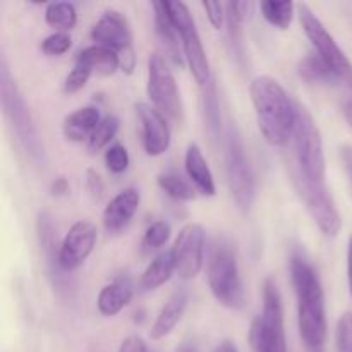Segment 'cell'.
Listing matches in <instances>:
<instances>
[{
  "instance_id": "cell-1",
  "label": "cell",
  "mask_w": 352,
  "mask_h": 352,
  "mask_svg": "<svg viewBox=\"0 0 352 352\" xmlns=\"http://www.w3.org/2000/svg\"><path fill=\"white\" fill-rule=\"evenodd\" d=\"M291 277L298 296L299 333L308 351L323 349L327 339L325 294L313 265L302 254H292Z\"/></svg>"
},
{
  "instance_id": "cell-2",
  "label": "cell",
  "mask_w": 352,
  "mask_h": 352,
  "mask_svg": "<svg viewBox=\"0 0 352 352\" xmlns=\"http://www.w3.org/2000/svg\"><path fill=\"white\" fill-rule=\"evenodd\" d=\"M251 102L258 127L272 146H284L294 134L298 103L272 76H258L251 82Z\"/></svg>"
},
{
  "instance_id": "cell-3",
  "label": "cell",
  "mask_w": 352,
  "mask_h": 352,
  "mask_svg": "<svg viewBox=\"0 0 352 352\" xmlns=\"http://www.w3.org/2000/svg\"><path fill=\"white\" fill-rule=\"evenodd\" d=\"M0 98H2L3 116L9 120L10 129L16 134L21 146L24 148V151L34 162H43L45 151L40 134H38L36 126H34L30 109H28L26 102H24L23 93L17 88L16 79L10 76L9 67H7V62L3 57L2 62H0Z\"/></svg>"
},
{
  "instance_id": "cell-4",
  "label": "cell",
  "mask_w": 352,
  "mask_h": 352,
  "mask_svg": "<svg viewBox=\"0 0 352 352\" xmlns=\"http://www.w3.org/2000/svg\"><path fill=\"white\" fill-rule=\"evenodd\" d=\"M210 291L222 306L241 309L244 306V284L234 248L226 241H217L212 248L206 268Z\"/></svg>"
},
{
  "instance_id": "cell-5",
  "label": "cell",
  "mask_w": 352,
  "mask_h": 352,
  "mask_svg": "<svg viewBox=\"0 0 352 352\" xmlns=\"http://www.w3.org/2000/svg\"><path fill=\"white\" fill-rule=\"evenodd\" d=\"M250 344L253 352H287L280 291L272 278L263 284V311L251 323Z\"/></svg>"
},
{
  "instance_id": "cell-6",
  "label": "cell",
  "mask_w": 352,
  "mask_h": 352,
  "mask_svg": "<svg viewBox=\"0 0 352 352\" xmlns=\"http://www.w3.org/2000/svg\"><path fill=\"white\" fill-rule=\"evenodd\" d=\"M292 140H294L298 170L309 181L325 184L327 164L322 133H320L311 113L302 105H298V110H296V126Z\"/></svg>"
},
{
  "instance_id": "cell-7",
  "label": "cell",
  "mask_w": 352,
  "mask_h": 352,
  "mask_svg": "<svg viewBox=\"0 0 352 352\" xmlns=\"http://www.w3.org/2000/svg\"><path fill=\"white\" fill-rule=\"evenodd\" d=\"M226 172L227 184L237 208L243 213H250L256 196V184L243 138L234 122L229 124L226 133Z\"/></svg>"
},
{
  "instance_id": "cell-8",
  "label": "cell",
  "mask_w": 352,
  "mask_h": 352,
  "mask_svg": "<svg viewBox=\"0 0 352 352\" xmlns=\"http://www.w3.org/2000/svg\"><path fill=\"white\" fill-rule=\"evenodd\" d=\"M298 12L302 30H305L306 36L313 43V47L316 48L318 57L325 62L327 67L337 78V81L342 82L352 91V64L347 55L344 54L342 48L337 45L336 38L327 31V28L316 17V14L309 9V6L299 3Z\"/></svg>"
},
{
  "instance_id": "cell-9",
  "label": "cell",
  "mask_w": 352,
  "mask_h": 352,
  "mask_svg": "<svg viewBox=\"0 0 352 352\" xmlns=\"http://www.w3.org/2000/svg\"><path fill=\"white\" fill-rule=\"evenodd\" d=\"M291 181L294 184L298 196L306 205V210L315 220L318 229L325 234L327 237H336L342 229V217L337 210L336 201L329 192L327 184L309 181L308 177L298 170L296 165L291 168Z\"/></svg>"
},
{
  "instance_id": "cell-10",
  "label": "cell",
  "mask_w": 352,
  "mask_h": 352,
  "mask_svg": "<svg viewBox=\"0 0 352 352\" xmlns=\"http://www.w3.org/2000/svg\"><path fill=\"white\" fill-rule=\"evenodd\" d=\"M165 7H167L172 24H174L179 36H181L182 54H184V60L188 62L189 71H191L195 81L201 88H205L210 79H212V74H210L208 57H206L205 47H203L201 38H199L198 30H196L195 19H192L186 3L165 2Z\"/></svg>"
},
{
  "instance_id": "cell-11",
  "label": "cell",
  "mask_w": 352,
  "mask_h": 352,
  "mask_svg": "<svg viewBox=\"0 0 352 352\" xmlns=\"http://www.w3.org/2000/svg\"><path fill=\"white\" fill-rule=\"evenodd\" d=\"M91 40L95 41V45H102V47L116 52L120 60V71L126 74H133L134 65H136V55H134L129 23L124 14L113 9L105 10L93 26Z\"/></svg>"
},
{
  "instance_id": "cell-12",
  "label": "cell",
  "mask_w": 352,
  "mask_h": 352,
  "mask_svg": "<svg viewBox=\"0 0 352 352\" xmlns=\"http://www.w3.org/2000/svg\"><path fill=\"white\" fill-rule=\"evenodd\" d=\"M146 91L151 100V105L158 112H162L174 122H182L184 110H182L181 93H179L174 74L160 54H151L148 58Z\"/></svg>"
},
{
  "instance_id": "cell-13",
  "label": "cell",
  "mask_w": 352,
  "mask_h": 352,
  "mask_svg": "<svg viewBox=\"0 0 352 352\" xmlns=\"http://www.w3.org/2000/svg\"><path fill=\"white\" fill-rule=\"evenodd\" d=\"M170 251L179 277L184 280L195 278L201 272L205 260V229L199 223L184 226Z\"/></svg>"
},
{
  "instance_id": "cell-14",
  "label": "cell",
  "mask_w": 352,
  "mask_h": 352,
  "mask_svg": "<svg viewBox=\"0 0 352 352\" xmlns=\"http://www.w3.org/2000/svg\"><path fill=\"white\" fill-rule=\"evenodd\" d=\"M98 230L88 220H79L69 229L58 250V263L64 272H72L81 267L91 254L96 244Z\"/></svg>"
},
{
  "instance_id": "cell-15",
  "label": "cell",
  "mask_w": 352,
  "mask_h": 352,
  "mask_svg": "<svg viewBox=\"0 0 352 352\" xmlns=\"http://www.w3.org/2000/svg\"><path fill=\"white\" fill-rule=\"evenodd\" d=\"M136 116L141 124V134H143V146L146 155L158 157L164 155L170 146V127L167 119L162 112H158L150 103H136Z\"/></svg>"
},
{
  "instance_id": "cell-16",
  "label": "cell",
  "mask_w": 352,
  "mask_h": 352,
  "mask_svg": "<svg viewBox=\"0 0 352 352\" xmlns=\"http://www.w3.org/2000/svg\"><path fill=\"white\" fill-rule=\"evenodd\" d=\"M141 196L136 189L127 188L120 191L103 210V226L109 232H119L133 220L140 208Z\"/></svg>"
},
{
  "instance_id": "cell-17",
  "label": "cell",
  "mask_w": 352,
  "mask_h": 352,
  "mask_svg": "<svg viewBox=\"0 0 352 352\" xmlns=\"http://www.w3.org/2000/svg\"><path fill=\"white\" fill-rule=\"evenodd\" d=\"M189 296L188 291L184 289H177L174 294L168 298V301L165 302L164 308L158 313L157 320H155L153 327L150 330V337L153 340H160L164 337H167L172 330L177 327V323L181 322L182 316H184L186 308H188Z\"/></svg>"
},
{
  "instance_id": "cell-18",
  "label": "cell",
  "mask_w": 352,
  "mask_h": 352,
  "mask_svg": "<svg viewBox=\"0 0 352 352\" xmlns=\"http://www.w3.org/2000/svg\"><path fill=\"white\" fill-rule=\"evenodd\" d=\"M103 117L100 116V110L96 107H81V109L74 110V112L65 117L64 124H62V131H64V136L69 141L81 143V141H88L91 138L93 131L98 127Z\"/></svg>"
},
{
  "instance_id": "cell-19",
  "label": "cell",
  "mask_w": 352,
  "mask_h": 352,
  "mask_svg": "<svg viewBox=\"0 0 352 352\" xmlns=\"http://www.w3.org/2000/svg\"><path fill=\"white\" fill-rule=\"evenodd\" d=\"M76 65L88 71L89 74L112 76L117 69H120V60L116 52L102 45H91L81 50L76 57Z\"/></svg>"
},
{
  "instance_id": "cell-20",
  "label": "cell",
  "mask_w": 352,
  "mask_h": 352,
  "mask_svg": "<svg viewBox=\"0 0 352 352\" xmlns=\"http://www.w3.org/2000/svg\"><path fill=\"white\" fill-rule=\"evenodd\" d=\"M186 174H188L189 181L195 184L201 195L213 196L215 195V181H213V174L210 170L208 164H206L205 157L201 153V148L196 143H191L186 150Z\"/></svg>"
},
{
  "instance_id": "cell-21",
  "label": "cell",
  "mask_w": 352,
  "mask_h": 352,
  "mask_svg": "<svg viewBox=\"0 0 352 352\" xmlns=\"http://www.w3.org/2000/svg\"><path fill=\"white\" fill-rule=\"evenodd\" d=\"M133 299V285L127 278H117L100 291L96 306L103 316H116Z\"/></svg>"
},
{
  "instance_id": "cell-22",
  "label": "cell",
  "mask_w": 352,
  "mask_h": 352,
  "mask_svg": "<svg viewBox=\"0 0 352 352\" xmlns=\"http://www.w3.org/2000/svg\"><path fill=\"white\" fill-rule=\"evenodd\" d=\"M151 7H153V19L158 38L162 40L165 50L168 52V55H170L172 62L177 65H182V55L181 50H179V43H181V41H179V33L177 30H175L174 24H172L170 16H168L167 12V7H165V2H153Z\"/></svg>"
},
{
  "instance_id": "cell-23",
  "label": "cell",
  "mask_w": 352,
  "mask_h": 352,
  "mask_svg": "<svg viewBox=\"0 0 352 352\" xmlns=\"http://www.w3.org/2000/svg\"><path fill=\"white\" fill-rule=\"evenodd\" d=\"M174 272L175 263L174 256H172V251H165V253L158 254V256L148 265L146 270L141 275V285H143L146 291H155V289L162 287L165 282L170 280Z\"/></svg>"
},
{
  "instance_id": "cell-24",
  "label": "cell",
  "mask_w": 352,
  "mask_h": 352,
  "mask_svg": "<svg viewBox=\"0 0 352 352\" xmlns=\"http://www.w3.org/2000/svg\"><path fill=\"white\" fill-rule=\"evenodd\" d=\"M203 117H205L206 129H208L210 136L213 140H219L220 131H222V116H220V102H219V91H217V85L213 78L210 79L208 85L203 88Z\"/></svg>"
},
{
  "instance_id": "cell-25",
  "label": "cell",
  "mask_w": 352,
  "mask_h": 352,
  "mask_svg": "<svg viewBox=\"0 0 352 352\" xmlns=\"http://www.w3.org/2000/svg\"><path fill=\"white\" fill-rule=\"evenodd\" d=\"M298 74L302 81L309 85H329V82L337 81L336 76L318 55H306L305 58H301L298 65Z\"/></svg>"
},
{
  "instance_id": "cell-26",
  "label": "cell",
  "mask_w": 352,
  "mask_h": 352,
  "mask_svg": "<svg viewBox=\"0 0 352 352\" xmlns=\"http://www.w3.org/2000/svg\"><path fill=\"white\" fill-rule=\"evenodd\" d=\"M45 21L54 30L67 33L78 23V12L76 7L69 2H52L45 9Z\"/></svg>"
},
{
  "instance_id": "cell-27",
  "label": "cell",
  "mask_w": 352,
  "mask_h": 352,
  "mask_svg": "<svg viewBox=\"0 0 352 352\" xmlns=\"http://www.w3.org/2000/svg\"><path fill=\"white\" fill-rule=\"evenodd\" d=\"M294 6L292 2H274V0H263L260 3V10L268 24L278 30H287L294 17Z\"/></svg>"
},
{
  "instance_id": "cell-28",
  "label": "cell",
  "mask_w": 352,
  "mask_h": 352,
  "mask_svg": "<svg viewBox=\"0 0 352 352\" xmlns=\"http://www.w3.org/2000/svg\"><path fill=\"white\" fill-rule=\"evenodd\" d=\"M158 186L162 188V191H165L177 201H191L196 198V189L174 172H165V174L158 175Z\"/></svg>"
},
{
  "instance_id": "cell-29",
  "label": "cell",
  "mask_w": 352,
  "mask_h": 352,
  "mask_svg": "<svg viewBox=\"0 0 352 352\" xmlns=\"http://www.w3.org/2000/svg\"><path fill=\"white\" fill-rule=\"evenodd\" d=\"M117 131H119V119L116 116H105L88 140V148L91 151H100L116 138Z\"/></svg>"
},
{
  "instance_id": "cell-30",
  "label": "cell",
  "mask_w": 352,
  "mask_h": 352,
  "mask_svg": "<svg viewBox=\"0 0 352 352\" xmlns=\"http://www.w3.org/2000/svg\"><path fill=\"white\" fill-rule=\"evenodd\" d=\"M170 237V226L167 222H155L146 229L143 237V246L146 250H158L164 246Z\"/></svg>"
},
{
  "instance_id": "cell-31",
  "label": "cell",
  "mask_w": 352,
  "mask_h": 352,
  "mask_svg": "<svg viewBox=\"0 0 352 352\" xmlns=\"http://www.w3.org/2000/svg\"><path fill=\"white\" fill-rule=\"evenodd\" d=\"M105 165L112 174H122L129 167V153L122 144H112L105 151Z\"/></svg>"
},
{
  "instance_id": "cell-32",
  "label": "cell",
  "mask_w": 352,
  "mask_h": 352,
  "mask_svg": "<svg viewBox=\"0 0 352 352\" xmlns=\"http://www.w3.org/2000/svg\"><path fill=\"white\" fill-rule=\"evenodd\" d=\"M337 352H352V313L347 311L337 322L336 330Z\"/></svg>"
},
{
  "instance_id": "cell-33",
  "label": "cell",
  "mask_w": 352,
  "mask_h": 352,
  "mask_svg": "<svg viewBox=\"0 0 352 352\" xmlns=\"http://www.w3.org/2000/svg\"><path fill=\"white\" fill-rule=\"evenodd\" d=\"M72 40L69 36V33H60V31H55L54 34L45 38L41 41V52L50 57H57V55H64L65 52L71 48Z\"/></svg>"
},
{
  "instance_id": "cell-34",
  "label": "cell",
  "mask_w": 352,
  "mask_h": 352,
  "mask_svg": "<svg viewBox=\"0 0 352 352\" xmlns=\"http://www.w3.org/2000/svg\"><path fill=\"white\" fill-rule=\"evenodd\" d=\"M89 76L91 74H89L88 71H85L82 67L74 65V69L69 72L67 78H65V81H64V93L71 95V93H76V91H79V89L85 88L86 82H88V79H89Z\"/></svg>"
},
{
  "instance_id": "cell-35",
  "label": "cell",
  "mask_w": 352,
  "mask_h": 352,
  "mask_svg": "<svg viewBox=\"0 0 352 352\" xmlns=\"http://www.w3.org/2000/svg\"><path fill=\"white\" fill-rule=\"evenodd\" d=\"M203 9H205L206 16H208L210 23L215 30H220L223 26L227 19V12H226V3L220 2H203Z\"/></svg>"
},
{
  "instance_id": "cell-36",
  "label": "cell",
  "mask_w": 352,
  "mask_h": 352,
  "mask_svg": "<svg viewBox=\"0 0 352 352\" xmlns=\"http://www.w3.org/2000/svg\"><path fill=\"white\" fill-rule=\"evenodd\" d=\"M85 181H86V191L89 192V196H91L95 201H100V199L103 198V192H105V184H103L98 172L93 170V168H88L85 175Z\"/></svg>"
},
{
  "instance_id": "cell-37",
  "label": "cell",
  "mask_w": 352,
  "mask_h": 352,
  "mask_svg": "<svg viewBox=\"0 0 352 352\" xmlns=\"http://www.w3.org/2000/svg\"><path fill=\"white\" fill-rule=\"evenodd\" d=\"M226 6L236 14V17L241 21V23L250 21L251 17H253L254 2H250V0H248V2H227Z\"/></svg>"
},
{
  "instance_id": "cell-38",
  "label": "cell",
  "mask_w": 352,
  "mask_h": 352,
  "mask_svg": "<svg viewBox=\"0 0 352 352\" xmlns=\"http://www.w3.org/2000/svg\"><path fill=\"white\" fill-rule=\"evenodd\" d=\"M119 352H148V346L140 336H129L122 340Z\"/></svg>"
},
{
  "instance_id": "cell-39",
  "label": "cell",
  "mask_w": 352,
  "mask_h": 352,
  "mask_svg": "<svg viewBox=\"0 0 352 352\" xmlns=\"http://www.w3.org/2000/svg\"><path fill=\"white\" fill-rule=\"evenodd\" d=\"M50 191L54 196H64L69 192V182L65 177H57L52 181Z\"/></svg>"
},
{
  "instance_id": "cell-40",
  "label": "cell",
  "mask_w": 352,
  "mask_h": 352,
  "mask_svg": "<svg viewBox=\"0 0 352 352\" xmlns=\"http://www.w3.org/2000/svg\"><path fill=\"white\" fill-rule=\"evenodd\" d=\"M340 157H342L344 170H346L347 177H349V182L352 186V146H344L342 151H340Z\"/></svg>"
},
{
  "instance_id": "cell-41",
  "label": "cell",
  "mask_w": 352,
  "mask_h": 352,
  "mask_svg": "<svg viewBox=\"0 0 352 352\" xmlns=\"http://www.w3.org/2000/svg\"><path fill=\"white\" fill-rule=\"evenodd\" d=\"M342 113H344V117H346L347 124H349L351 129H352V91L349 93V95L344 96V100H342Z\"/></svg>"
},
{
  "instance_id": "cell-42",
  "label": "cell",
  "mask_w": 352,
  "mask_h": 352,
  "mask_svg": "<svg viewBox=\"0 0 352 352\" xmlns=\"http://www.w3.org/2000/svg\"><path fill=\"white\" fill-rule=\"evenodd\" d=\"M347 282H349V292L352 298V236L349 237V244H347Z\"/></svg>"
},
{
  "instance_id": "cell-43",
  "label": "cell",
  "mask_w": 352,
  "mask_h": 352,
  "mask_svg": "<svg viewBox=\"0 0 352 352\" xmlns=\"http://www.w3.org/2000/svg\"><path fill=\"white\" fill-rule=\"evenodd\" d=\"M217 352H237V347L234 346V342H230V340H223L219 346V349H217Z\"/></svg>"
},
{
  "instance_id": "cell-44",
  "label": "cell",
  "mask_w": 352,
  "mask_h": 352,
  "mask_svg": "<svg viewBox=\"0 0 352 352\" xmlns=\"http://www.w3.org/2000/svg\"><path fill=\"white\" fill-rule=\"evenodd\" d=\"M179 352H196V351L192 349V347H189V346H184V347H182V349L179 351Z\"/></svg>"
},
{
  "instance_id": "cell-45",
  "label": "cell",
  "mask_w": 352,
  "mask_h": 352,
  "mask_svg": "<svg viewBox=\"0 0 352 352\" xmlns=\"http://www.w3.org/2000/svg\"><path fill=\"white\" fill-rule=\"evenodd\" d=\"M309 352H325L323 349H315V351H309Z\"/></svg>"
}]
</instances>
